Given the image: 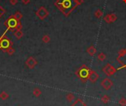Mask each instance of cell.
I'll list each match as a JSON object with an SVG mask.
<instances>
[{
	"mask_svg": "<svg viewBox=\"0 0 126 106\" xmlns=\"http://www.w3.org/2000/svg\"><path fill=\"white\" fill-rule=\"evenodd\" d=\"M99 78V74L95 72L93 70L90 71V73H89V80L92 82V83H95L97 82V80Z\"/></svg>",
	"mask_w": 126,
	"mask_h": 106,
	"instance_id": "9c48e42d",
	"label": "cell"
},
{
	"mask_svg": "<svg viewBox=\"0 0 126 106\" xmlns=\"http://www.w3.org/2000/svg\"><path fill=\"white\" fill-rule=\"evenodd\" d=\"M14 36L17 40H20L24 36V33L22 30H16L14 31Z\"/></svg>",
	"mask_w": 126,
	"mask_h": 106,
	"instance_id": "7c38bea8",
	"label": "cell"
},
{
	"mask_svg": "<svg viewBox=\"0 0 126 106\" xmlns=\"http://www.w3.org/2000/svg\"><path fill=\"white\" fill-rule=\"evenodd\" d=\"M0 40H1V36H0Z\"/></svg>",
	"mask_w": 126,
	"mask_h": 106,
	"instance_id": "f546056e",
	"label": "cell"
},
{
	"mask_svg": "<svg viewBox=\"0 0 126 106\" xmlns=\"http://www.w3.org/2000/svg\"><path fill=\"white\" fill-rule=\"evenodd\" d=\"M37 64H38L37 60L33 56H30L29 58H27L26 62H25V65H27L28 68H30V69L35 68V67L37 65Z\"/></svg>",
	"mask_w": 126,
	"mask_h": 106,
	"instance_id": "52a82bcc",
	"label": "cell"
},
{
	"mask_svg": "<svg viewBox=\"0 0 126 106\" xmlns=\"http://www.w3.org/2000/svg\"><path fill=\"white\" fill-rule=\"evenodd\" d=\"M7 31L6 30L5 32L1 36V40H0V50H2L3 52L5 51L8 47L13 46V42L6 36Z\"/></svg>",
	"mask_w": 126,
	"mask_h": 106,
	"instance_id": "277c9868",
	"label": "cell"
},
{
	"mask_svg": "<svg viewBox=\"0 0 126 106\" xmlns=\"http://www.w3.org/2000/svg\"><path fill=\"white\" fill-rule=\"evenodd\" d=\"M66 98L67 101H69V102H72L74 100V96L72 93H68L66 96Z\"/></svg>",
	"mask_w": 126,
	"mask_h": 106,
	"instance_id": "9a60e30c",
	"label": "cell"
},
{
	"mask_svg": "<svg viewBox=\"0 0 126 106\" xmlns=\"http://www.w3.org/2000/svg\"><path fill=\"white\" fill-rule=\"evenodd\" d=\"M9 98V94L5 92V91H2L0 93V99L2 100H7Z\"/></svg>",
	"mask_w": 126,
	"mask_h": 106,
	"instance_id": "2e32d148",
	"label": "cell"
},
{
	"mask_svg": "<svg viewBox=\"0 0 126 106\" xmlns=\"http://www.w3.org/2000/svg\"><path fill=\"white\" fill-rule=\"evenodd\" d=\"M110 19H111V22H114L117 19V16L115 13H111L110 14Z\"/></svg>",
	"mask_w": 126,
	"mask_h": 106,
	"instance_id": "7402d4cb",
	"label": "cell"
},
{
	"mask_svg": "<svg viewBox=\"0 0 126 106\" xmlns=\"http://www.w3.org/2000/svg\"><path fill=\"white\" fill-rule=\"evenodd\" d=\"M71 106H87L86 104L80 99H77L76 101L73 102V104Z\"/></svg>",
	"mask_w": 126,
	"mask_h": 106,
	"instance_id": "8fae6325",
	"label": "cell"
},
{
	"mask_svg": "<svg viewBox=\"0 0 126 106\" xmlns=\"http://www.w3.org/2000/svg\"><path fill=\"white\" fill-rule=\"evenodd\" d=\"M103 71L108 76H111L114 75L116 73V71H117V69H116L115 67L114 66H112L111 65L107 64L103 68Z\"/></svg>",
	"mask_w": 126,
	"mask_h": 106,
	"instance_id": "8992f818",
	"label": "cell"
},
{
	"mask_svg": "<svg viewBox=\"0 0 126 106\" xmlns=\"http://www.w3.org/2000/svg\"><path fill=\"white\" fill-rule=\"evenodd\" d=\"M87 53H88L91 56H93L95 55V53H97V49L95 48L94 46H90L89 47H88V49H87Z\"/></svg>",
	"mask_w": 126,
	"mask_h": 106,
	"instance_id": "30bf717a",
	"label": "cell"
},
{
	"mask_svg": "<svg viewBox=\"0 0 126 106\" xmlns=\"http://www.w3.org/2000/svg\"><path fill=\"white\" fill-rule=\"evenodd\" d=\"M41 93H42L41 91L38 88H34L33 91V94L35 96V97H39V96L41 95Z\"/></svg>",
	"mask_w": 126,
	"mask_h": 106,
	"instance_id": "4fadbf2b",
	"label": "cell"
},
{
	"mask_svg": "<svg viewBox=\"0 0 126 106\" xmlns=\"http://www.w3.org/2000/svg\"><path fill=\"white\" fill-rule=\"evenodd\" d=\"M22 3L24 4V5H27L30 2V0H22Z\"/></svg>",
	"mask_w": 126,
	"mask_h": 106,
	"instance_id": "4316f807",
	"label": "cell"
},
{
	"mask_svg": "<svg viewBox=\"0 0 126 106\" xmlns=\"http://www.w3.org/2000/svg\"><path fill=\"white\" fill-rule=\"evenodd\" d=\"M5 12H6L5 10L1 5H0V19H1V17L5 13Z\"/></svg>",
	"mask_w": 126,
	"mask_h": 106,
	"instance_id": "d4e9b609",
	"label": "cell"
},
{
	"mask_svg": "<svg viewBox=\"0 0 126 106\" xmlns=\"http://www.w3.org/2000/svg\"><path fill=\"white\" fill-rule=\"evenodd\" d=\"M42 42H44V43H49L50 42V36H49V35H44L43 36V37H42Z\"/></svg>",
	"mask_w": 126,
	"mask_h": 106,
	"instance_id": "ffe728a7",
	"label": "cell"
},
{
	"mask_svg": "<svg viewBox=\"0 0 126 106\" xmlns=\"http://www.w3.org/2000/svg\"><path fill=\"white\" fill-rule=\"evenodd\" d=\"M49 14H50V12L48 11L46 8H45L44 6H41L35 12V15L38 16V19H41V20L45 19L48 16H49Z\"/></svg>",
	"mask_w": 126,
	"mask_h": 106,
	"instance_id": "5b68a950",
	"label": "cell"
},
{
	"mask_svg": "<svg viewBox=\"0 0 126 106\" xmlns=\"http://www.w3.org/2000/svg\"><path fill=\"white\" fill-rule=\"evenodd\" d=\"M103 12L101 11L100 9H97V11H95V12H94V16H95V17H97V19L101 18V17L103 16Z\"/></svg>",
	"mask_w": 126,
	"mask_h": 106,
	"instance_id": "e0dca14e",
	"label": "cell"
},
{
	"mask_svg": "<svg viewBox=\"0 0 126 106\" xmlns=\"http://www.w3.org/2000/svg\"><path fill=\"white\" fill-rule=\"evenodd\" d=\"M97 58L100 61H104L106 59V55L104 53H100L97 56Z\"/></svg>",
	"mask_w": 126,
	"mask_h": 106,
	"instance_id": "44dd1931",
	"label": "cell"
},
{
	"mask_svg": "<svg viewBox=\"0 0 126 106\" xmlns=\"http://www.w3.org/2000/svg\"><path fill=\"white\" fill-rule=\"evenodd\" d=\"M76 1H77V4H78V5H80L84 2V0H76Z\"/></svg>",
	"mask_w": 126,
	"mask_h": 106,
	"instance_id": "83f0119b",
	"label": "cell"
},
{
	"mask_svg": "<svg viewBox=\"0 0 126 106\" xmlns=\"http://www.w3.org/2000/svg\"><path fill=\"white\" fill-rule=\"evenodd\" d=\"M55 6L65 16H68L78 6V4L76 0H56Z\"/></svg>",
	"mask_w": 126,
	"mask_h": 106,
	"instance_id": "6da1fadb",
	"label": "cell"
},
{
	"mask_svg": "<svg viewBox=\"0 0 126 106\" xmlns=\"http://www.w3.org/2000/svg\"><path fill=\"white\" fill-rule=\"evenodd\" d=\"M19 22H20V21L17 20L13 15H11V16H9L6 19V21L4 23V25L7 27V31H10L14 32L15 31L17 30V27H18Z\"/></svg>",
	"mask_w": 126,
	"mask_h": 106,
	"instance_id": "3957f363",
	"label": "cell"
},
{
	"mask_svg": "<svg viewBox=\"0 0 126 106\" xmlns=\"http://www.w3.org/2000/svg\"><path fill=\"white\" fill-rule=\"evenodd\" d=\"M119 105L120 106H126V99L125 98H121L119 100Z\"/></svg>",
	"mask_w": 126,
	"mask_h": 106,
	"instance_id": "cb8c5ba5",
	"label": "cell"
},
{
	"mask_svg": "<svg viewBox=\"0 0 126 106\" xmlns=\"http://www.w3.org/2000/svg\"><path fill=\"white\" fill-rule=\"evenodd\" d=\"M103 19L105 21L106 23H108V24L111 23V19H110V14H107L106 16H105L104 18H103Z\"/></svg>",
	"mask_w": 126,
	"mask_h": 106,
	"instance_id": "603a6c76",
	"label": "cell"
},
{
	"mask_svg": "<svg viewBox=\"0 0 126 106\" xmlns=\"http://www.w3.org/2000/svg\"><path fill=\"white\" fill-rule=\"evenodd\" d=\"M122 1H123V2H124V3H125V4H126V0H122Z\"/></svg>",
	"mask_w": 126,
	"mask_h": 106,
	"instance_id": "f1b7e54d",
	"label": "cell"
},
{
	"mask_svg": "<svg viewBox=\"0 0 126 106\" xmlns=\"http://www.w3.org/2000/svg\"><path fill=\"white\" fill-rule=\"evenodd\" d=\"M90 71L91 70L89 68V67H87L86 65H83L80 68L75 72V74L83 82H86L87 80H89Z\"/></svg>",
	"mask_w": 126,
	"mask_h": 106,
	"instance_id": "7a4b0ae2",
	"label": "cell"
},
{
	"mask_svg": "<svg viewBox=\"0 0 126 106\" xmlns=\"http://www.w3.org/2000/svg\"><path fill=\"white\" fill-rule=\"evenodd\" d=\"M101 101L104 104H108L110 101V98H109V96H107V95H104L102 96V98H101Z\"/></svg>",
	"mask_w": 126,
	"mask_h": 106,
	"instance_id": "ac0fdd59",
	"label": "cell"
},
{
	"mask_svg": "<svg viewBox=\"0 0 126 106\" xmlns=\"http://www.w3.org/2000/svg\"><path fill=\"white\" fill-rule=\"evenodd\" d=\"M15 52H16V50L14 49V48L13 47V46H11V47H8L7 50H5V53H7L8 55H10V56H12V55H13L14 53H15Z\"/></svg>",
	"mask_w": 126,
	"mask_h": 106,
	"instance_id": "5bb4252c",
	"label": "cell"
},
{
	"mask_svg": "<svg viewBox=\"0 0 126 106\" xmlns=\"http://www.w3.org/2000/svg\"><path fill=\"white\" fill-rule=\"evenodd\" d=\"M13 16H14V17L17 19V20H18V21H20L21 19H22V18L23 17V15H22V13L20 11H16V12L13 14Z\"/></svg>",
	"mask_w": 126,
	"mask_h": 106,
	"instance_id": "d6986e66",
	"label": "cell"
},
{
	"mask_svg": "<svg viewBox=\"0 0 126 106\" xmlns=\"http://www.w3.org/2000/svg\"><path fill=\"white\" fill-rule=\"evenodd\" d=\"M113 85H114V83L109 78H105L101 82V86L106 91L110 90L113 87Z\"/></svg>",
	"mask_w": 126,
	"mask_h": 106,
	"instance_id": "ba28073f",
	"label": "cell"
},
{
	"mask_svg": "<svg viewBox=\"0 0 126 106\" xmlns=\"http://www.w3.org/2000/svg\"><path fill=\"white\" fill-rule=\"evenodd\" d=\"M18 2V0H10V3L12 5H16Z\"/></svg>",
	"mask_w": 126,
	"mask_h": 106,
	"instance_id": "484cf974",
	"label": "cell"
}]
</instances>
